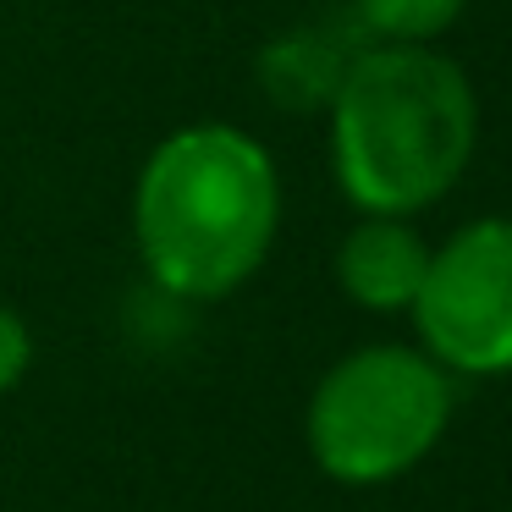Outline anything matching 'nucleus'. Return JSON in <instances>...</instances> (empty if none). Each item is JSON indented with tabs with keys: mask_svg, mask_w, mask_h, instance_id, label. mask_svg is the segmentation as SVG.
Returning <instances> with one entry per match:
<instances>
[{
	"mask_svg": "<svg viewBox=\"0 0 512 512\" xmlns=\"http://www.w3.org/2000/svg\"><path fill=\"white\" fill-rule=\"evenodd\" d=\"M281 226L276 160L226 122H193L155 144L138 171L133 232L149 276L177 298H226L259 265Z\"/></svg>",
	"mask_w": 512,
	"mask_h": 512,
	"instance_id": "obj_1",
	"label": "nucleus"
},
{
	"mask_svg": "<svg viewBox=\"0 0 512 512\" xmlns=\"http://www.w3.org/2000/svg\"><path fill=\"white\" fill-rule=\"evenodd\" d=\"M474 133V83L430 45L358 50L331 94V166L364 215L435 204L463 177Z\"/></svg>",
	"mask_w": 512,
	"mask_h": 512,
	"instance_id": "obj_2",
	"label": "nucleus"
},
{
	"mask_svg": "<svg viewBox=\"0 0 512 512\" xmlns=\"http://www.w3.org/2000/svg\"><path fill=\"white\" fill-rule=\"evenodd\" d=\"M452 386L430 353L358 347L314 386L309 452L336 485H386L441 441Z\"/></svg>",
	"mask_w": 512,
	"mask_h": 512,
	"instance_id": "obj_3",
	"label": "nucleus"
},
{
	"mask_svg": "<svg viewBox=\"0 0 512 512\" xmlns=\"http://www.w3.org/2000/svg\"><path fill=\"white\" fill-rule=\"evenodd\" d=\"M430 358L457 375H512V221L485 215L430 248L413 298Z\"/></svg>",
	"mask_w": 512,
	"mask_h": 512,
	"instance_id": "obj_4",
	"label": "nucleus"
},
{
	"mask_svg": "<svg viewBox=\"0 0 512 512\" xmlns=\"http://www.w3.org/2000/svg\"><path fill=\"white\" fill-rule=\"evenodd\" d=\"M430 270V243L408 226V215H364L336 248V281L358 309L402 314L413 309Z\"/></svg>",
	"mask_w": 512,
	"mask_h": 512,
	"instance_id": "obj_5",
	"label": "nucleus"
},
{
	"mask_svg": "<svg viewBox=\"0 0 512 512\" xmlns=\"http://www.w3.org/2000/svg\"><path fill=\"white\" fill-rule=\"evenodd\" d=\"M320 50H325L320 34H292V39H281V45H270L265 67H259L270 83V94L287 100V105H331V94H336V83H342V72L353 56L331 61V56H320Z\"/></svg>",
	"mask_w": 512,
	"mask_h": 512,
	"instance_id": "obj_6",
	"label": "nucleus"
},
{
	"mask_svg": "<svg viewBox=\"0 0 512 512\" xmlns=\"http://www.w3.org/2000/svg\"><path fill=\"white\" fill-rule=\"evenodd\" d=\"M364 28H375L380 45H430L463 17L468 0H353Z\"/></svg>",
	"mask_w": 512,
	"mask_h": 512,
	"instance_id": "obj_7",
	"label": "nucleus"
},
{
	"mask_svg": "<svg viewBox=\"0 0 512 512\" xmlns=\"http://www.w3.org/2000/svg\"><path fill=\"white\" fill-rule=\"evenodd\" d=\"M28 364H34V336H28L23 314L0 303V397L23 386Z\"/></svg>",
	"mask_w": 512,
	"mask_h": 512,
	"instance_id": "obj_8",
	"label": "nucleus"
}]
</instances>
